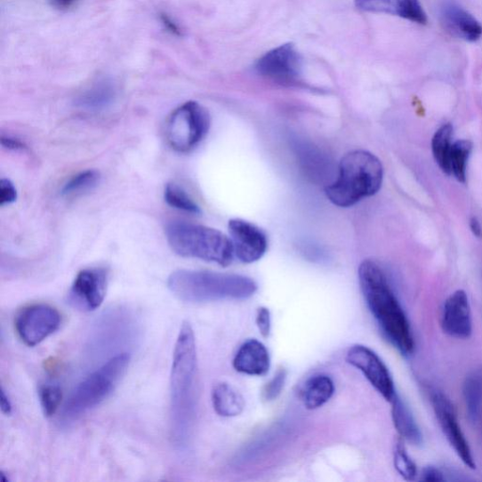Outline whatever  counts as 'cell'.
<instances>
[{
	"label": "cell",
	"instance_id": "37",
	"mask_svg": "<svg viewBox=\"0 0 482 482\" xmlns=\"http://www.w3.org/2000/svg\"><path fill=\"white\" fill-rule=\"evenodd\" d=\"M76 2L77 0H52V5L59 10H68Z\"/></svg>",
	"mask_w": 482,
	"mask_h": 482
},
{
	"label": "cell",
	"instance_id": "21",
	"mask_svg": "<svg viewBox=\"0 0 482 482\" xmlns=\"http://www.w3.org/2000/svg\"><path fill=\"white\" fill-rule=\"evenodd\" d=\"M334 393V384L326 375H317L304 384L302 401L309 410L323 407Z\"/></svg>",
	"mask_w": 482,
	"mask_h": 482
},
{
	"label": "cell",
	"instance_id": "3",
	"mask_svg": "<svg viewBox=\"0 0 482 482\" xmlns=\"http://www.w3.org/2000/svg\"><path fill=\"white\" fill-rule=\"evenodd\" d=\"M167 284L175 297L188 302L245 300L257 291V285L249 277L203 270H176Z\"/></svg>",
	"mask_w": 482,
	"mask_h": 482
},
{
	"label": "cell",
	"instance_id": "8",
	"mask_svg": "<svg viewBox=\"0 0 482 482\" xmlns=\"http://www.w3.org/2000/svg\"><path fill=\"white\" fill-rule=\"evenodd\" d=\"M302 61L293 44H285L263 55L256 61L254 70L269 82L294 86L301 84Z\"/></svg>",
	"mask_w": 482,
	"mask_h": 482
},
{
	"label": "cell",
	"instance_id": "10",
	"mask_svg": "<svg viewBox=\"0 0 482 482\" xmlns=\"http://www.w3.org/2000/svg\"><path fill=\"white\" fill-rule=\"evenodd\" d=\"M430 397L432 409L435 411L446 440L454 447L462 462L470 470H476V462L471 448L459 424L452 400L437 389L430 391Z\"/></svg>",
	"mask_w": 482,
	"mask_h": 482
},
{
	"label": "cell",
	"instance_id": "26",
	"mask_svg": "<svg viewBox=\"0 0 482 482\" xmlns=\"http://www.w3.org/2000/svg\"><path fill=\"white\" fill-rule=\"evenodd\" d=\"M301 163L304 169L307 170L315 179H325V173L327 172L328 160L313 147H309L308 144H301L297 148Z\"/></svg>",
	"mask_w": 482,
	"mask_h": 482
},
{
	"label": "cell",
	"instance_id": "27",
	"mask_svg": "<svg viewBox=\"0 0 482 482\" xmlns=\"http://www.w3.org/2000/svg\"><path fill=\"white\" fill-rule=\"evenodd\" d=\"M165 198L167 204L176 210L190 214L201 213L199 205L178 185L168 184L165 188Z\"/></svg>",
	"mask_w": 482,
	"mask_h": 482
},
{
	"label": "cell",
	"instance_id": "2",
	"mask_svg": "<svg viewBox=\"0 0 482 482\" xmlns=\"http://www.w3.org/2000/svg\"><path fill=\"white\" fill-rule=\"evenodd\" d=\"M358 277L367 307L384 335L401 355L412 356L415 344L410 321L382 267L374 261H365Z\"/></svg>",
	"mask_w": 482,
	"mask_h": 482
},
{
	"label": "cell",
	"instance_id": "29",
	"mask_svg": "<svg viewBox=\"0 0 482 482\" xmlns=\"http://www.w3.org/2000/svg\"><path fill=\"white\" fill-rule=\"evenodd\" d=\"M39 398L44 415L51 417L60 406L62 399L61 389L55 383L44 384L39 390Z\"/></svg>",
	"mask_w": 482,
	"mask_h": 482
},
{
	"label": "cell",
	"instance_id": "11",
	"mask_svg": "<svg viewBox=\"0 0 482 482\" xmlns=\"http://www.w3.org/2000/svg\"><path fill=\"white\" fill-rule=\"evenodd\" d=\"M346 360L359 369L373 387L391 403L397 395L394 381L387 365L375 351L363 345L352 346L347 352Z\"/></svg>",
	"mask_w": 482,
	"mask_h": 482
},
{
	"label": "cell",
	"instance_id": "7",
	"mask_svg": "<svg viewBox=\"0 0 482 482\" xmlns=\"http://www.w3.org/2000/svg\"><path fill=\"white\" fill-rule=\"evenodd\" d=\"M211 127V116L199 103L189 101L173 111L166 123L165 135L175 151L195 149Z\"/></svg>",
	"mask_w": 482,
	"mask_h": 482
},
{
	"label": "cell",
	"instance_id": "28",
	"mask_svg": "<svg viewBox=\"0 0 482 482\" xmlns=\"http://www.w3.org/2000/svg\"><path fill=\"white\" fill-rule=\"evenodd\" d=\"M394 465L398 473L406 480H414L417 477L415 462L408 454L405 443L399 440L394 449Z\"/></svg>",
	"mask_w": 482,
	"mask_h": 482
},
{
	"label": "cell",
	"instance_id": "9",
	"mask_svg": "<svg viewBox=\"0 0 482 482\" xmlns=\"http://www.w3.org/2000/svg\"><path fill=\"white\" fill-rule=\"evenodd\" d=\"M59 311L47 304H34L22 309L14 321L16 333L24 344L35 347L60 326Z\"/></svg>",
	"mask_w": 482,
	"mask_h": 482
},
{
	"label": "cell",
	"instance_id": "19",
	"mask_svg": "<svg viewBox=\"0 0 482 482\" xmlns=\"http://www.w3.org/2000/svg\"><path fill=\"white\" fill-rule=\"evenodd\" d=\"M391 405L393 423L399 436L414 445H422L423 442L422 430L405 401L396 395Z\"/></svg>",
	"mask_w": 482,
	"mask_h": 482
},
{
	"label": "cell",
	"instance_id": "38",
	"mask_svg": "<svg viewBox=\"0 0 482 482\" xmlns=\"http://www.w3.org/2000/svg\"><path fill=\"white\" fill-rule=\"evenodd\" d=\"M470 229L475 237L478 238L482 237V227L480 221L476 217L470 220Z\"/></svg>",
	"mask_w": 482,
	"mask_h": 482
},
{
	"label": "cell",
	"instance_id": "5",
	"mask_svg": "<svg viewBox=\"0 0 482 482\" xmlns=\"http://www.w3.org/2000/svg\"><path fill=\"white\" fill-rule=\"evenodd\" d=\"M130 362L127 352L119 353L80 382L63 406L62 422L77 421L100 406L116 390Z\"/></svg>",
	"mask_w": 482,
	"mask_h": 482
},
{
	"label": "cell",
	"instance_id": "23",
	"mask_svg": "<svg viewBox=\"0 0 482 482\" xmlns=\"http://www.w3.org/2000/svg\"><path fill=\"white\" fill-rule=\"evenodd\" d=\"M454 126L452 124L443 125L432 138L431 149L433 157L440 169L449 175V157L454 146Z\"/></svg>",
	"mask_w": 482,
	"mask_h": 482
},
{
	"label": "cell",
	"instance_id": "6",
	"mask_svg": "<svg viewBox=\"0 0 482 482\" xmlns=\"http://www.w3.org/2000/svg\"><path fill=\"white\" fill-rule=\"evenodd\" d=\"M168 244L175 253L189 259L229 266L234 260L231 239L221 232L198 224L173 221L166 229Z\"/></svg>",
	"mask_w": 482,
	"mask_h": 482
},
{
	"label": "cell",
	"instance_id": "4",
	"mask_svg": "<svg viewBox=\"0 0 482 482\" xmlns=\"http://www.w3.org/2000/svg\"><path fill=\"white\" fill-rule=\"evenodd\" d=\"M382 181L383 168L376 156L351 151L342 158L335 181L326 187V196L333 205L349 207L375 196Z\"/></svg>",
	"mask_w": 482,
	"mask_h": 482
},
{
	"label": "cell",
	"instance_id": "15",
	"mask_svg": "<svg viewBox=\"0 0 482 482\" xmlns=\"http://www.w3.org/2000/svg\"><path fill=\"white\" fill-rule=\"evenodd\" d=\"M443 28L449 35L467 42H477L482 36V25L461 6L445 4L440 12Z\"/></svg>",
	"mask_w": 482,
	"mask_h": 482
},
{
	"label": "cell",
	"instance_id": "12",
	"mask_svg": "<svg viewBox=\"0 0 482 482\" xmlns=\"http://www.w3.org/2000/svg\"><path fill=\"white\" fill-rule=\"evenodd\" d=\"M108 286V271L104 269H86L76 276L69 294L71 307L83 312L99 309L103 303Z\"/></svg>",
	"mask_w": 482,
	"mask_h": 482
},
{
	"label": "cell",
	"instance_id": "20",
	"mask_svg": "<svg viewBox=\"0 0 482 482\" xmlns=\"http://www.w3.org/2000/svg\"><path fill=\"white\" fill-rule=\"evenodd\" d=\"M213 404L216 413L224 417L240 414L245 408V400L229 383H219L213 392Z\"/></svg>",
	"mask_w": 482,
	"mask_h": 482
},
{
	"label": "cell",
	"instance_id": "22",
	"mask_svg": "<svg viewBox=\"0 0 482 482\" xmlns=\"http://www.w3.org/2000/svg\"><path fill=\"white\" fill-rule=\"evenodd\" d=\"M462 396L469 420L478 422L482 409V366L477 367L465 377Z\"/></svg>",
	"mask_w": 482,
	"mask_h": 482
},
{
	"label": "cell",
	"instance_id": "13",
	"mask_svg": "<svg viewBox=\"0 0 482 482\" xmlns=\"http://www.w3.org/2000/svg\"><path fill=\"white\" fill-rule=\"evenodd\" d=\"M234 254L244 263L251 264L262 259L268 249L265 233L254 224L234 219L229 223Z\"/></svg>",
	"mask_w": 482,
	"mask_h": 482
},
{
	"label": "cell",
	"instance_id": "35",
	"mask_svg": "<svg viewBox=\"0 0 482 482\" xmlns=\"http://www.w3.org/2000/svg\"><path fill=\"white\" fill-rule=\"evenodd\" d=\"M2 146L9 150L22 151L27 149L26 144L21 141L11 137H2Z\"/></svg>",
	"mask_w": 482,
	"mask_h": 482
},
{
	"label": "cell",
	"instance_id": "16",
	"mask_svg": "<svg viewBox=\"0 0 482 482\" xmlns=\"http://www.w3.org/2000/svg\"><path fill=\"white\" fill-rule=\"evenodd\" d=\"M355 4L364 12L390 14L420 25L428 22L419 0H355Z\"/></svg>",
	"mask_w": 482,
	"mask_h": 482
},
{
	"label": "cell",
	"instance_id": "36",
	"mask_svg": "<svg viewBox=\"0 0 482 482\" xmlns=\"http://www.w3.org/2000/svg\"><path fill=\"white\" fill-rule=\"evenodd\" d=\"M0 407H2L4 414L7 415L12 414V406L4 388L2 389V391H0Z\"/></svg>",
	"mask_w": 482,
	"mask_h": 482
},
{
	"label": "cell",
	"instance_id": "34",
	"mask_svg": "<svg viewBox=\"0 0 482 482\" xmlns=\"http://www.w3.org/2000/svg\"><path fill=\"white\" fill-rule=\"evenodd\" d=\"M422 480L426 482H441L446 480V477L440 470L435 467H428L422 471Z\"/></svg>",
	"mask_w": 482,
	"mask_h": 482
},
{
	"label": "cell",
	"instance_id": "14",
	"mask_svg": "<svg viewBox=\"0 0 482 482\" xmlns=\"http://www.w3.org/2000/svg\"><path fill=\"white\" fill-rule=\"evenodd\" d=\"M445 333L457 340H468L473 332L472 312L469 296L462 289L449 296L441 316Z\"/></svg>",
	"mask_w": 482,
	"mask_h": 482
},
{
	"label": "cell",
	"instance_id": "1",
	"mask_svg": "<svg viewBox=\"0 0 482 482\" xmlns=\"http://www.w3.org/2000/svg\"><path fill=\"white\" fill-rule=\"evenodd\" d=\"M197 352L194 329L183 323L176 340L171 371V431L176 446L185 447L197 417Z\"/></svg>",
	"mask_w": 482,
	"mask_h": 482
},
{
	"label": "cell",
	"instance_id": "25",
	"mask_svg": "<svg viewBox=\"0 0 482 482\" xmlns=\"http://www.w3.org/2000/svg\"><path fill=\"white\" fill-rule=\"evenodd\" d=\"M101 175L95 170H87L79 173L63 186L61 194L66 197L83 195L84 192L92 190L100 182Z\"/></svg>",
	"mask_w": 482,
	"mask_h": 482
},
{
	"label": "cell",
	"instance_id": "31",
	"mask_svg": "<svg viewBox=\"0 0 482 482\" xmlns=\"http://www.w3.org/2000/svg\"><path fill=\"white\" fill-rule=\"evenodd\" d=\"M18 199V190L9 180L0 181V205L12 204Z\"/></svg>",
	"mask_w": 482,
	"mask_h": 482
},
{
	"label": "cell",
	"instance_id": "24",
	"mask_svg": "<svg viewBox=\"0 0 482 482\" xmlns=\"http://www.w3.org/2000/svg\"><path fill=\"white\" fill-rule=\"evenodd\" d=\"M472 151V143L468 140H461L454 142L449 157V175L461 183L467 181L468 163Z\"/></svg>",
	"mask_w": 482,
	"mask_h": 482
},
{
	"label": "cell",
	"instance_id": "33",
	"mask_svg": "<svg viewBox=\"0 0 482 482\" xmlns=\"http://www.w3.org/2000/svg\"><path fill=\"white\" fill-rule=\"evenodd\" d=\"M159 20L160 21H162L164 27L165 28V29H167L168 32H170L171 35L178 37H181L183 36V30L178 23L173 20L169 14L165 12L160 13Z\"/></svg>",
	"mask_w": 482,
	"mask_h": 482
},
{
	"label": "cell",
	"instance_id": "18",
	"mask_svg": "<svg viewBox=\"0 0 482 482\" xmlns=\"http://www.w3.org/2000/svg\"><path fill=\"white\" fill-rule=\"evenodd\" d=\"M117 99V87L110 78L96 80L76 99V106L84 110L99 112L110 108Z\"/></svg>",
	"mask_w": 482,
	"mask_h": 482
},
{
	"label": "cell",
	"instance_id": "32",
	"mask_svg": "<svg viewBox=\"0 0 482 482\" xmlns=\"http://www.w3.org/2000/svg\"><path fill=\"white\" fill-rule=\"evenodd\" d=\"M256 325L263 337H268L270 333L271 319L269 310L261 308L256 314Z\"/></svg>",
	"mask_w": 482,
	"mask_h": 482
},
{
	"label": "cell",
	"instance_id": "30",
	"mask_svg": "<svg viewBox=\"0 0 482 482\" xmlns=\"http://www.w3.org/2000/svg\"><path fill=\"white\" fill-rule=\"evenodd\" d=\"M286 379V372L285 369H280L277 375L267 383L263 391L264 398L267 400H272L277 398L282 392Z\"/></svg>",
	"mask_w": 482,
	"mask_h": 482
},
{
	"label": "cell",
	"instance_id": "17",
	"mask_svg": "<svg viewBox=\"0 0 482 482\" xmlns=\"http://www.w3.org/2000/svg\"><path fill=\"white\" fill-rule=\"evenodd\" d=\"M233 366L237 373L250 376H263L270 366L269 351L261 341H248L237 350Z\"/></svg>",
	"mask_w": 482,
	"mask_h": 482
}]
</instances>
